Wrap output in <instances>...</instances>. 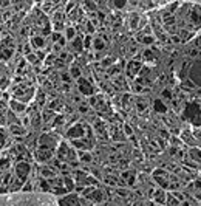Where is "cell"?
<instances>
[{"label": "cell", "instance_id": "obj_1", "mask_svg": "<svg viewBox=\"0 0 201 206\" xmlns=\"http://www.w3.org/2000/svg\"><path fill=\"white\" fill-rule=\"evenodd\" d=\"M189 79H190L192 84L201 87V59L196 60L193 65L190 67V70H189Z\"/></svg>", "mask_w": 201, "mask_h": 206}, {"label": "cell", "instance_id": "obj_2", "mask_svg": "<svg viewBox=\"0 0 201 206\" xmlns=\"http://www.w3.org/2000/svg\"><path fill=\"white\" fill-rule=\"evenodd\" d=\"M12 51H14V48H12L11 39L3 41L2 45H0V59H2V60H8L12 56Z\"/></svg>", "mask_w": 201, "mask_h": 206}, {"label": "cell", "instance_id": "obj_3", "mask_svg": "<svg viewBox=\"0 0 201 206\" xmlns=\"http://www.w3.org/2000/svg\"><path fill=\"white\" fill-rule=\"evenodd\" d=\"M56 146V138H53L51 135H42L39 139V149L42 150H53V147Z\"/></svg>", "mask_w": 201, "mask_h": 206}, {"label": "cell", "instance_id": "obj_4", "mask_svg": "<svg viewBox=\"0 0 201 206\" xmlns=\"http://www.w3.org/2000/svg\"><path fill=\"white\" fill-rule=\"evenodd\" d=\"M30 164L26 163V161H20L19 164H17V167H16V172H17V177H19V180L23 183L25 180H26V177H28V172H30Z\"/></svg>", "mask_w": 201, "mask_h": 206}, {"label": "cell", "instance_id": "obj_5", "mask_svg": "<svg viewBox=\"0 0 201 206\" xmlns=\"http://www.w3.org/2000/svg\"><path fill=\"white\" fill-rule=\"evenodd\" d=\"M84 126L82 124H76V126H73L68 132H66V135H68V138H71L73 141L76 139V138H82L84 136Z\"/></svg>", "mask_w": 201, "mask_h": 206}, {"label": "cell", "instance_id": "obj_6", "mask_svg": "<svg viewBox=\"0 0 201 206\" xmlns=\"http://www.w3.org/2000/svg\"><path fill=\"white\" fill-rule=\"evenodd\" d=\"M59 204H60V206H79L80 201H79V197H77V195L71 194V195H66V197L60 198V200H59Z\"/></svg>", "mask_w": 201, "mask_h": 206}, {"label": "cell", "instance_id": "obj_7", "mask_svg": "<svg viewBox=\"0 0 201 206\" xmlns=\"http://www.w3.org/2000/svg\"><path fill=\"white\" fill-rule=\"evenodd\" d=\"M77 84H79V90H80V93H84V95H91L93 93V85L87 81V79H84V78H80V79H77Z\"/></svg>", "mask_w": 201, "mask_h": 206}, {"label": "cell", "instance_id": "obj_8", "mask_svg": "<svg viewBox=\"0 0 201 206\" xmlns=\"http://www.w3.org/2000/svg\"><path fill=\"white\" fill-rule=\"evenodd\" d=\"M199 115V107L196 104H189L186 107V112H184V116L186 118H192L195 119V116H198Z\"/></svg>", "mask_w": 201, "mask_h": 206}, {"label": "cell", "instance_id": "obj_9", "mask_svg": "<svg viewBox=\"0 0 201 206\" xmlns=\"http://www.w3.org/2000/svg\"><path fill=\"white\" fill-rule=\"evenodd\" d=\"M139 70H141V62H138V60H130V64L127 65V73H128V76H135Z\"/></svg>", "mask_w": 201, "mask_h": 206}, {"label": "cell", "instance_id": "obj_10", "mask_svg": "<svg viewBox=\"0 0 201 206\" xmlns=\"http://www.w3.org/2000/svg\"><path fill=\"white\" fill-rule=\"evenodd\" d=\"M53 157V150H42V149H39L37 150V158L40 161H47Z\"/></svg>", "mask_w": 201, "mask_h": 206}, {"label": "cell", "instance_id": "obj_11", "mask_svg": "<svg viewBox=\"0 0 201 206\" xmlns=\"http://www.w3.org/2000/svg\"><path fill=\"white\" fill-rule=\"evenodd\" d=\"M190 17H192V20H193V22H196V25H201V9H199L198 6L192 9Z\"/></svg>", "mask_w": 201, "mask_h": 206}, {"label": "cell", "instance_id": "obj_12", "mask_svg": "<svg viewBox=\"0 0 201 206\" xmlns=\"http://www.w3.org/2000/svg\"><path fill=\"white\" fill-rule=\"evenodd\" d=\"M9 106H11V109H12V110L17 112V113H20V112H23V110H25V106L22 104V102H17V101H11V102H9Z\"/></svg>", "mask_w": 201, "mask_h": 206}, {"label": "cell", "instance_id": "obj_13", "mask_svg": "<svg viewBox=\"0 0 201 206\" xmlns=\"http://www.w3.org/2000/svg\"><path fill=\"white\" fill-rule=\"evenodd\" d=\"M9 132L11 133H14V135H25V129L23 127H20V126H14V124H12V126H9Z\"/></svg>", "mask_w": 201, "mask_h": 206}, {"label": "cell", "instance_id": "obj_14", "mask_svg": "<svg viewBox=\"0 0 201 206\" xmlns=\"http://www.w3.org/2000/svg\"><path fill=\"white\" fill-rule=\"evenodd\" d=\"M102 195H104V194H102L101 191L93 189V192L88 195V198H90V200H93V201H101V200H102Z\"/></svg>", "mask_w": 201, "mask_h": 206}, {"label": "cell", "instance_id": "obj_15", "mask_svg": "<svg viewBox=\"0 0 201 206\" xmlns=\"http://www.w3.org/2000/svg\"><path fill=\"white\" fill-rule=\"evenodd\" d=\"M155 110L159 112V113H166V112H167L166 106L163 104V102H161V99H156V101H155Z\"/></svg>", "mask_w": 201, "mask_h": 206}, {"label": "cell", "instance_id": "obj_16", "mask_svg": "<svg viewBox=\"0 0 201 206\" xmlns=\"http://www.w3.org/2000/svg\"><path fill=\"white\" fill-rule=\"evenodd\" d=\"M33 44H34L37 48H40V47H44V45H45V41H44V37L34 36V37H33Z\"/></svg>", "mask_w": 201, "mask_h": 206}, {"label": "cell", "instance_id": "obj_17", "mask_svg": "<svg viewBox=\"0 0 201 206\" xmlns=\"http://www.w3.org/2000/svg\"><path fill=\"white\" fill-rule=\"evenodd\" d=\"M155 200H156L158 203H164V201H166V198H164V192L161 191V189L155 192Z\"/></svg>", "mask_w": 201, "mask_h": 206}, {"label": "cell", "instance_id": "obj_18", "mask_svg": "<svg viewBox=\"0 0 201 206\" xmlns=\"http://www.w3.org/2000/svg\"><path fill=\"white\" fill-rule=\"evenodd\" d=\"M40 172H42V175H44L45 178H51V177H54V172H53L51 169H48V167H42V169H40Z\"/></svg>", "mask_w": 201, "mask_h": 206}, {"label": "cell", "instance_id": "obj_19", "mask_svg": "<svg viewBox=\"0 0 201 206\" xmlns=\"http://www.w3.org/2000/svg\"><path fill=\"white\" fill-rule=\"evenodd\" d=\"M65 37H66V39H70V41H74L76 39V31H74V28H66V31H65Z\"/></svg>", "mask_w": 201, "mask_h": 206}, {"label": "cell", "instance_id": "obj_20", "mask_svg": "<svg viewBox=\"0 0 201 206\" xmlns=\"http://www.w3.org/2000/svg\"><path fill=\"white\" fill-rule=\"evenodd\" d=\"M63 183H65V189L66 191H71L74 188V183H73L71 178H63Z\"/></svg>", "mask_w": 201, "mask_h": 206}, {"label": "cell", "instance_id": "obj_21", "mask_svg": "<svg viewBox=\"0 0 201 206\" xmlns=\"http://www.w3.org/2000/svg\"><path fill=\"white\" fill-rule=\"evenodd\" d=\"M73 47H74V50H76V51L82 50V41H80V37H76V39L73 41Z\"/></svg>", "mask_w": 201, "mask_h": 206}, {"label": "cell", "instance_id": "obj_22", "mask_svg": "<svg viewBox=\"0 0 201 206\" xmlns=\"http://www.w3.org/2000/svg\"><path fill=\"white\" fill-rule=\"evenodd\" d=\"M79 158L82 160V161H85V163L91 161V155H90V153H85V152H80L79 153Z\"/></svg>", "mask_w": 201, "mask_h": 206}, {"label": "cell", "instance_id": "obj_23", "mask_svg": "<svg viewBox=\"0 0 201 206\" xmlns=\"http://www.w3.org/2000/svg\"><path fill=\"white\" fill-rule=\"evenodd\" d=\"M71 76H73V78H76V79H80V70L77 67H73L71 68Z\"/></svg>", "mask_w": 201, "mask_h": 206}, {"label": "cell", "instance_id": "obj_24", "mask_svg": "<svg viewBox=\"0 0 201 206\" xmlns=\"http://www.w3.org/2000/svg\"><path fill=\"white\" fill-rule=\"evenodd\" d=\"M22 95H23V90H17V92H16V96H17V98H20ZM31 95H33V90H30L28 95L25 96V101H26V99H30V96H31Z\"/></svg>", "mask_w": 201, "mask_h": 206}, {"label": "cell", "instance_id": "obj_25", "mask_svg": "<svg viewBox=\"0 0 201 206\" xmlns=\"http://www.w3.org/2000/svg\"><path fill=\"white\" fill-rule=\"evenodd\" d=\"M95 48L96 50H104V42L101 39H95Z\"/></svg>", "mask_w": 201, "mask_h": 206}, {"label": "cell", "instance_id": "obj_26", "mask_svg": "<svg viewBox=\"0 0 201 206\" xmlns=\"http://www.w3.org/2000/svg\"><path fill=\"white\" fill-rule=\"evenodd\" d=\"M139 41L144 42V44H152L153 42V37H150V36L149 37H139Z\"/></svg>", "mask_w": 201, "mask_h": 206}, {"label": "cell", "instance_id": "obj_27", "mask_svg": "<svg viewBox=\"0 0 201 206\" xmlns=\"http://www.w3.org/2000/svg\"><path fill=\"white\" fill-rule=\"evenodd\" d=\"M190 153H192L193 158H198V161H201V152L199 150H192Z\"/></svg>", "mask_w": 201, "mask_h": 206}, {"label": "cell", "instance_id": "obj_28", "mask_svg": "<svg viewBox=\"0 0 201 206\" xmlns=\"http://www.w3.org/2000/svg\"><path fill=\"white\" fill-rule=\"evenodd\" d=\"M26 59H28L30 62H33V64H37V57H36V54H26Z\"/></svg>", "mask_w": 201, "mask_h": 206}, {"label": "cell", "instance_id": "obj_29", "mask_svg": "<svg viewBox=\"0 0 201 206\" xmlns=\"http://www.w3.org/2000/svg\"><path fill=\"white\" fill-rule=\"evenodd\" d=\"M40 188L45 189V191H48V189H50V186H48V183L45 181V180H40Z\"/></svg>", "mask_w": 201, "mask_h": 206}, {"label": "cell", "instance_id": "obj_30", "mask_svg": "<svg viewBox=\"0 0 201 206\" xmlns=\"http://www.w3.org/2000/svg\"><path fill=\"white\" fill-rule=\"evenodd\" d=\"M37 101L40 102V104H42V102L45 101V95H44L42 92H39V95H37Z\"/></svg>", "mask_w": 201, "mask_h": 206}, {"label": "cell", "instance_id": "obj_31", "mask_svg": "<svg viewBox=\"0 0 201 206\" xmlns=\"http://www.w3.org/2000/svg\"><path fill=\"white\" fill-rule=\"evenodd\" d=\"M112 64H113V59L112 57H107V59H104L102 65H112Z\"/></svg>", "mask_w": 201, "mask_h": 206}, {"label": "cell", "instance_id": "obj_32", "mask_svg": "<svg viewBox=\"0 0 201 206\" xmlns=\"http://www.w3.org/2000/svg\"><path fill=\"white\" fill-rule=\"evenodd\" d=\"M8 84H9V81H8V79H2V81H0V88L8 87Z\"/></svg>", "mask_w": 201, "mask_h": 206}, {"label": "cell", "instance_id": "obj_33", "mask_svg": "<svg viewBox=\"0 0 201 206\" xmlns=\"http://www.w3.org/2000/svg\"><path fill=\"white\" fill-rule=\"evenodd\" d=\"M136 22H138V16H131V27L133 28L136 27Z\"/></svg>", "mask_w": 201, "mask_h": 206}, {"label": "cell", "instance_id": "obj_34", "mask_svg": "<svg viewBox=\"0 0 201 206\" xmlns=\"http://www.w3.org/2000/svg\"><path fill=\"white\" fill-rule=\"evenodd\" d=\"M62 28H63V25H62L60 22H56V23H54V30H57V31H60Z\"/></svg>", "mask_w": 201, "mask_h": 206}, {"label": "cell", "instance_id": "obj_35", "mask_svg": "<svg viewBox=\"0 0 201 206\" xmlns=\"http://www.w3.org/2000/svg\"><path fill=\"white\" fill-rule=\"evenodd\" d=\"M163 95H164V96H167V98H172V93L169 92V90H164V92H163Z\"/></svg>", "mask_w": 201, "mask_h": 206}, {"label": "cell", "instance_id": "obj_36", "mask_svg": "<svg viewBox=\"0 0 201 206\" xmlns=\"http://www.w3.org/2000/svg\"><path fill=\"white\" fill-rule=\"evenodd\" d=\"M62 79L63 81H70V74H62Z\"/></svg>", "mask_w": 201, "mask_h": 206}, {"label": "cell", "instance_id": "obj_37", "mask_svg": "<svg viewBox=\"0 0 201 206\" xmlns=\"http://www.w3.org/2000/svg\"><path fill=\"white\" fill-rule=\"evenodd\" d=\"M88 47H90V36L85 39V48H88Z\"/></svg>", "mask_w": 201, "mask_h": 206}, {"label": "cell", "instance_id": "obj_38", "mask_svg": "<svg viewBox=\"0 0 201 206\" xmlns=\"http://www.w3.org/2000/svg\"><path fill=\"white\" fill-rule=\"evenodd\" d=\"M125 132H127V135H131V129L128 126H125Z\"/></svg>", "mask_w": 201, "mask_h": 206}, {"label": "cell", "instance_id": "obj_39", "mask_svg": "<svg viewBox=\"0 0 201 206\" xmlns=\"http://www.w3.org/2000/svg\"><path fill=\"white\" fill-rule=\"evenodd\" d=\"M79 109H80V112H84V113L87 112V106H80Z\"/></svg>", "mask_w": 201, "mask_h": 206}, {"label": "cell", "instance_id": "obj_40", "mask_svg": "<svg viewBox=\"0 0 201 206\" xmlns=\"http://www.w3.org/2000/svg\"><path fill=\"white\" fill-rule=\"evenodd\" d=\"M198 45L201 47V36H199V39H198Z\"/></svg>", "mask_w": 201, "mask_h": 206}]
</instances>
